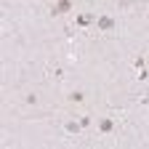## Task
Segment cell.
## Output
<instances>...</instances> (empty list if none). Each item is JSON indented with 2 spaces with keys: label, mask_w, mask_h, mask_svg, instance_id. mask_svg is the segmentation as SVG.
<instances>
[{
  "label": "cell",
  "mask_w": 149,
  "mask_h": 149,
  "mask_svg": "<svg viewBox=\"0 0 149 149\" xmlns=\"http://www.w3.org/2000/svg\"><path fill=\"white\" fill-rule=\"evenodd\" d=\"M101 130H112V123L109 120H101Z\"/></svg>",
  "instance_id": "3"
},
{
  "label": "cell",
  "mask_w": 149,
  "mask_h": 149,
  "mask_svg": "<svg viewBox=\"0 0 149 149\" xmlns=\"http://www.w3.org/2000/svg\"><path fill=\"white\" fill-rule=\"evenodd\" d=\"M69 8H72V6H69V0H61V3L56 6V13H67Z\"/></svg>",
  "instance_id": "2"
},
{
  "label": "cell",
  "mask_w": 149,
  "mask_h": 149,
  "mask_svg": "<svg viewBox=\"0 0 149 149\" xmlns=\"http://www.w3.org/2000/svg\"><path fill=\"white\" fill-rule=\"evenodd\" d=\"M99 27H101V29H112V27H115V22H112L109 16H101V19H99Z\"/></svg>",
  "instance_id": "1"
}]
</instances>
